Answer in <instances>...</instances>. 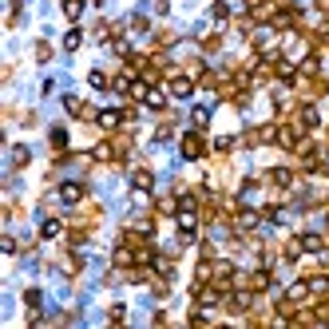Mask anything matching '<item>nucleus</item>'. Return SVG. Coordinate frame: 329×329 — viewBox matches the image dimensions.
I'll return each instance as SVG.
<instances>
[{
	"label": "nucleus",
	"mask_w": 329,
	"mask_h": 329,
	"mask_svg": "<svg viewBox=\"0 0 329 329\" xmlns=\"http://www.w3.org/2000/svg\"><path fill=\"white\" fill-rule=\"evenodd\" d=\"M59 234V222H44V238H56Z\"/></svg>",
	"instance_id": "423d86ee"
},
{
	"label": "nucleus",
	"mask_w": 329,
	"mask_h": 329,
	"mask_svg": "<svg viewBox=\"0 0 329 329\" xmlns=\"http://www.w3.org/2000/svg\"><path fill=\"white\" fill-rule=\"evenodd\" d=\"M198 151H202V143H198V135H187V143H183V155H187V159H194Z\"/></svg>",
	"instance_id": "f257e3e1"
},
{
	"label": "nucleus",
	"mask_w": 329,
	"mask_h": 329,
	"mask_svg": "<svg viewBox=\"0 0 329 329\" xmlns=\"http://www.w3.org/2000/svg\"><path fill=\"white\" fill-rule=\"evenodd\" d=\"M99 123H103V127H115V123H119V115H115V111H103V115H99Z\"/></svg>",
	"instance_id": "39448f33"
},
{
	"label": "nucleus",
	"mask_w": 329,
	"mask_h": 329,
	"mask_svg": "<svg viewBox=\"0 0 329 329\" xmlns=\"http://www.w3.org/2000/svg\"><path fill=\"white\" fill-rule=\"evenodd\" d=\"M171 92H174V96H191V79H174Z\"/></svg>",
	"instance_id": "f03ea898"
},
{
	"label": "nucleus",
	"mask_w": 329,
	"mask_h": 329,
	"mask_svg": "<svg viewBox=\"0 0 329 329\" xmlns=\"http://www.w3.org/2000/svg\"><path fill=\"white\" fill-rule=\"evenodd\" d=\"M59 198H64V202H76V198H79V187H72V183H68L64 191H59Z\"/></svg>",
	"instance_id": "20e7f679"
},
{
	"label": "nucleus",
	"mask_w": 329,
	"mask_h": 329,
	"mask_svg": "<svg viewBox=\"0 0 329 329\" xmlns=\"http://www.w3.org/2000/svg\"><path fill=\"white\" fill-rule=\"evenodd\" d=\"M79 8H83V0H64V12H68V16H72V20H76V16H79Z\"/></svg>",
	"instance_id": "7ed1b4c3"
}]
</instances>
